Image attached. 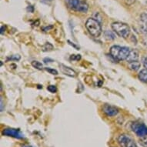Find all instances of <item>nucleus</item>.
<instances>
[{"instance_id":"obj_29","label":"nucleus","mask_w":147,"mask_h":147,"mask_svg":"<svg viewBox=\"0 0 147 147\" xmlns=\"http://www.w3.org/2000/svg\"><path fill=\"white\" fill-rule=\"evenodd\" d=\"M22 147H32V146H22Z\"/></svg>"},{"instance_id":"obj_13","label":"nucleus","mask_w":147,"mask_h":147,"mask_svg":"<svg viewBox=\"0 0 147 147\" xmlns=\"http://www.w3.org/2000/svg\"><path fill=\"white\" fill-rule=\"evenodd\" d=\"M129 68L133 71H137L140 69V63L138 61L135 62H132V63H129Z\"/></svg>"},{"instance_id":"obj_1","label":"nucleus","mask_w":147,"mask_h":147,"mask_svg":"<svg viewBox=\"0 0 147 147\" xmlns=\"http://www.w3.org/2000/svg\"><path fill=\"white\" fill-rule=\"evenodd\" d=\"M130 53V49L125 46H112L109 50L110 56L116 61H122L126 60L129 54Z\"/></svg>"},{"instance_id":"obj_9","label":"nucleus","mask_w":147,"mask_h":147,"mask_svg":"<svg viewBox=\"0 0 147 147\" xmlns=\"http://www.w3.org/2000/svg\"><path fill=\"white\" fill-rule=\"evenodd\" d=\"M59 68H60L61 72L63 73L64 75L69 76V77H76V72L71 68L68 67L63 64H59Z\"/></svg>"},{"instance_id":"obj_26","label":"nucleus","mask_w":147,"mask_h":147,"mask_svg":"<svg viewBox=\"0 0 147 147\" xmlns=\"http://www.w3.org/2000/svg\"><path fill=\"white\" fill-rule=\"evenodd\" d=\"M5 31V27L3 26H1V34L3 35Z\"/></svg>"},{"instance_id":"obj_20","label":"nucleus","mask_w":147,"mask_h":147,"mask_svg":"<svg viewBox=\"0 0 147 147\" xmlns=\"http://www.w3.org/2000/svg\"><path fill=\"white\" fill-rule=\"evenodd\" d=\"M142 63H143V66L146 69H147V56L144 57L142 59Z\"/></svg>"},{"instance_id":"obj_17","label":"nucleus","mask_w":147,"mask_h":147,"mask_svg":"<svg viewBox=\"0 0 147 147\" xmlns=\"http://www.w3.org/2000/svg\"><path fill=\"white\" fill-rule=\"evenodd\" d=\"M45 69H46L48 72H49L50 74H52V75H54V76L58 75V72H57V70L54 69L46 67V68H45Z\"/></svg>"},{"instance_id":"obj_25","label":"nucleus","mask_w":147,"mask_h":147,"mask_svg":"<svg viewBox=\"0 0 147 147\" xmlns=\"http://www.w3.org/2000/svg\"><path fill=\"white\" fill-rule=\"evenodd\" d=\"M125 1L129 4V5H131V4H133V3L135 2V0H125Z\"/></svg>"},{"instance_id":"obj_22","label":"nucleus","mask_w":147,"mask_h":147,"mask_svg":"<svg viewBox=\"0 0 147 147\" xmlns=\"http://www.w3.org/2000/svg\"><path fill=\"white\" fill-rule=\"evenodd\" d=\"M52 2V0H41V3L46 4V5H49Z\"/></svg>"},{"instance_id":"obj_23","label":"nucleus","mask_w":147,"mask_h":147,"mask_svg":"<svg viewBox=\"0 0 147 147\" xmlns=\"http://www.w3.org/2000/svg\"><path fill=\"white\" fill-rule=\"evenodd\" d=\"M27 10H28V11H29L30 12H33V11H34L33 6H32V5H29V7L27 8Z\"/></svg>"},{"instance_id":"obj_27","label":"nucleus","mask_w":147,"mask_h":147,"mask_svg":"<svg viewBox=\"0 0 147 147\" xmlns=\"http://www.w3.org/2000/svg\"><path fill=\"white\" fill-rule=\"evenodd\" d=\"M0 102H1V111L3 112V99L1 98V99H0Z\"/></svg>"},{"instance_id":"obj_6","label":"nucleus","mask_w":147,"mask_h":147,"mask_svg":"<svg viewBox=\"0 0 147 147\" xmlns=\"http://www.w3.org/2000/svg\"><path fill=\"white\" fill-rule=\"evenodd\" d=\"M118 142L121 147H137L135 142L129 136L125 134L119 136Z\"/></svg>"},{"instance_id":"obj_19","label":"nucleus","mask_w":147,"mask_h":147,"mask_svg":"<svg viewBox=\"0 0 147 147\" xmlns=\"http://www.w3.org/2000/svg\"><path fill=\"white\" fill-rule=\"evenodd\" d=\"M70 59H72V60H80L81 59V56L80 55H72V56H70Z\"/></svg>"},{"instance_id":"obj_28","label":"nucleus","mask_w":147,"mask_h":147,"mask_svg":"<svg viewBox=\"0 0 147 147\" xmlns=\"http://www.w3.org/2000/svg\"><path fill=\"white\" fill-rule=\"evenodd\" d=\"M53 26H50L49 27H46V28H44L43 30L44 31H47V30H49V29H53Z\"/></svg>"},{"instance_id":"obj_14","label":"nucleus","mask_w":147,"mask_h":147,"mask_svg":"<svg viewBox=\"0 0 147 147\" xmlns=\"http://www.w3.org/2000/svg\"><path fill=\"white\" fill-rule=\"evenodd\" d=\"M104 35H105V37H106V39H108V40H113L115 39V34L113 33V32L112 31H106L104 32Z\"/></svg>"},{"instance_id":"obj_24","label":"nucleus","mask_w":147,"mask_h":147,"mask_svg":"<svg viewBox=\"0 0 147 147\" xmlns=\"http://www.w3.org/2000/svg\"><path fill=\"white\" fill-rule=\"evenodd\" d=\"M44 62H45V63H52V62H53V59H44Z\"/></svg>"},{"instance_id":"obj_10","label":"nucleus","mask_w":147,"mask_h":147,"mask_svg":"<svg viewBox=\"0 0 147 147\" xmlns=\"http://www.w3.org/2000/svg\"><path fill=\"white\" fill-rule=\"evenodd\" d=\"M140 29L145 34H147V12H143L140 16Z\"/></svg>"},{"instance_id":"obj_8","label":"nucleus","mask_w":147,"mask_h":147,"mask_svg":"<svg viewBox=\"0 0 147 147\" xmlns=\"http://www.w3.org/2000/svg\"><path fill=\"white\" fill-rule=\"evenodd\" d=\"M102 110H103L104 113L108 116H116L119 113V109L116 107L111 106V105H108V104L104 105L102 107Z\"/></svg>"},{"instance_id":"obj_21","label":"nucleus","mask_w":147,"mask_h":147,"mask_svg":"<svg viewBox=\"0 0 147 147\" xmlns=\"http://www.w3.org/2000/svg\"><path fill=\"white\" fill-rule=\"evenodd\" d=\"M8 59H14V60H20V56L19 55H17V56H13L12 57H10Z\"/></svg>"},{"instance_id":"obj_11","label":"nucleus","mask_w":147,"mask_h":147,"mask_svg":"<svg viewBox=\"0 0 147 147\" xmlns=\"http://www.w3.org/2000/svg\"><path fill=\"white\" fill-rule=\"evenodd\" d=\"M138 59H139V52L136 49H132L130 50V53L126 59V61L128 62V63H129L132 62L138 61Z\"/></svg>"},{"instance_id":"obj_2","label":"nucleus","mask_w":147,"mask_h":147,"mask_svg":"<svg viewBox=\"0 0 147 147\" xmlns=\"http://www.w3.org/2000/svg\"><path fill=\"white\" fill-rule=\"evenodd\" d=\"M86 28L91 36L93 37H99L102 33V27L100 22L94 18H89L86 22Z\"/></svg>"},{"instance_id":"obj_15","label":"nucleus","mask_w":147,"mask_h":147,"mask_svg":"<svg viewBox=\"0 0 147 147\" xmlns=\"http://www.w3.org/2000/svg\"><path fill=\"white\" fill-rule=\"evenodd\" d=\"M32 65L34 68L37 69L41 70L43 69V65H42L40 62H38V61H32Z\"/></svg>"},{"instance_id":"obj_4","label":"nucleus","mask_w":147,"mask_h":147,"mask_svg":"<svg viewBox=\"0 0 147 147\" xmlns=\"http://www.w3.org/2000/svg\"><path fill=\"white\" fill-rule=\"evenodd\" d=\"M111 27L115 33L123 39H126L130 34V28L126 23L116 22L112 24Z\"/></svg>"},{"instance_id":"obj_18","label":"nucleus","mask_w":147,"mask_h":147,"mask_svg":"<svg viewBox=\"0 0 147 147\" xmlns=\"http://www.w3.org/2000/svg\"><path fill=\"white\" fill-rule=\"evenodd\" d=\"M47 89H48V91H49L50 92H52V93H55V92H56V91H57V88H56L55 86H53V85L49 86L47 87Z\"/></svg>"},{"instance_id":"obj_3","label":"nucleus","mask_w":147,"mask_h":147,"mask_svg":"<svg viewBox=\"0 0 147 147\" xmlns=\"http://www.w3.org/2000/svg\"><path fill=\"white\" fill-rule=\"evenodd\" d=\"M67 7L76 12L86 13L89 10V5L86 2L82 0H65Z\"/></svg>"},{"instance_id":"obj_16","label":"nucleus","mask_w":147,"mask_h":147,"mask_svg":"<svg viewBox=\"0 0 147 147\" xmlns=\"http://www.w3.org/2000/svg\"><path fill=\"white\" fill-rule=\"evenodd\" d=\"M53 46L51 43H49V42H47V43H46L42 46V50L45 51V52H46V51H51L53 50Z\"/></svg>"},{"instance_id":"obj_5","label":"nucleus","mask_w":147,"mask_h":147,"mask_svg":"<svg viewBox=\"0 0 147 147\" xmlns=\"http://www.w3.org/2000/svg\"><path fill=\"white\" fill-rule=\"evenodd\" d=\"M132 130L140 137H145L147 136V126L143 123L135 122L131 125Z\"/></svg>"},{"instance_id":"obj_12","label":"nucleus","mask_w":147,"mask_h":147,"mask_svg":"<svg viewBox=\"0 0 147 147\" xmlns=\"http://www.w3.org/2000/svg\"><path fill=\"white\" fill-rule=\"evenodd\" d=\"M138 77H139L140 81H142V82H145V83H147V69H144L141 70L139 72Z\"/></svg>"},{"instance_id":"obj_7","label":"nucleus","mask_w":147,"mask_h":147,"mask_svg":"<svg viewBox=\"0 0 147 147\" xmlns=\"http://www.w3.org/2000/svg\"><path fill=\"white\" fill-rule=\"evenodd\" d=\"M3 134L4 136H11V137L16 138V139H22L24 138V136L20 129H5L3 131Z\"/></svg>"}]
</instances>
